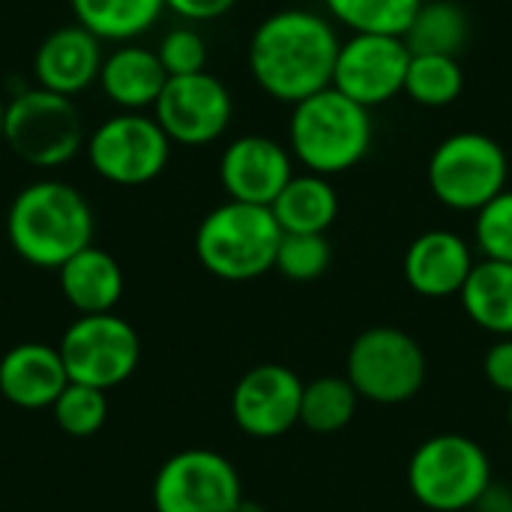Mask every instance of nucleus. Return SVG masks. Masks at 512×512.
I'll use <instances>...</instances> for the list:
<instances>
[{
	"label": "nucleus",
	"instance_id": "obj_26",
	"mask_svg": "<svg viewBox=\"0 0 512 512\" xmlns=\"http://www.w3.org/2000/svg\"><path fill=\"white\" fill-rule=\"evenodd\" d=\"M423 0H324L327 15L351 33L405 36Z\"/></svg>",
	"mask_w": 512,
	"mask_h": 512
},
{
	"label": "nucleus",
	"instance_id": "obj_3",
	"mask_svg": "<svg viewBox=\"0 0 512 512\" xmlns=\"http://www.w3.org/2000/svg\"><path fill=\"white\" fill-rule=\"evenodd\" d=\"M372 114L336 87L294 105L288 120L291 156L312 174L333 177L360 165L372 147Z\"/></svg>",
	"mask_w": 512,
	"mask_h": 512
},
{
	"label": "nucleus",
	"instance_id": "obj_31",
	"mask_svg": "<svg viewBox=\"0 0 512 512\" xmlns=\"http://www.w3.org/2000/svg\"><path fill=\"white\" fill-rule=\"evenodd\" d=\"M168 78H180V75H195L204 72L207 66V45L201 39L198 30L192 27H174L162 36L159 48H156Z\"/></svg>",
	"mask_w": 512,
	"mask_h": 512
},
{
	"label": "nucleus",
	"instance_id": "obj_36",
	"mask_svg": "<svg viewBox=\"0 0 512 512\" xmlns=\"http://www.w3.org/2000/svg\"><path fill=\"white\" fill-rule=\"evenodd\" d=\"M3 123H6V102L0 99V141H3Z\"/></svg>",
	"mask_w": 512,
	"mask_h": 512
},
{
	"label": "nucleus",
	"instance_id": "obj_19",
	"mask_svg": "<svg viewBox=\"0 0 512 512\" xmlns=\"http://www.w3.org/2000/svg\"><path fill=\"white\" fill-rule=\"evenodd\" d=\"M60 291L66 303L78 315H105L114 312V306L123 297V270L120 264L96 246L81 249L72 255L60 270Z\"/></svg>",
	"mask_w": 512,
	"mask_h": 512
},
{
	"label": "nucleus",
	"instance_id": "obj_10",
	"mask_svg": "<svg viewBox=\"0 0 512 512\" xmlns=\"http://www.w3.org/2000/svg\"><path fill=\"white\" fill-rule=\"evenodd\" d=\"M93 171L117 186H141L156 180L171 156V138L156 117L120 114L96 126L87 141Z\"/></svg>",
	"mask_w": 512,
	"mask_h": 512
},
{
	"label": "nucleus",
	"instance_id": "obj_24",
	"mask_svg": "<svg viewBox=\"0 0 512 512\" xmlns=\"http://www.w3.org/2000/svg\"><path fill=\"white\" fill-rule=\"evenodd\" d=\"M78 24L96 39H132L153 27L165 0H69Z\"/></svg>",
	"mask_w": 512,
	"mask_h": 512
},
{
	"label": "nucleus",
	"instance_id": "obj_12",
	"mask_svg": "<svg viewBox=\"0 0 512 512\" xmlns=\"http://www.w3.org/2000/svg\"><path fill=\"white\" fill-rule=\"evenodd\" d=\"M234 114V102L228 87L204 72L168 78L156 105L153 117L162 126V132L171 138V144L183 147H204L225 135Z\"/></svg>",
	"mask_w": 512,
	"mask_h": 512
},
{
	"label": "nucleus",
	"instance_id": "obj_37",
	"mask_svg": "<svg viewBox=\"0 0 512 512\" xmlns=\"http://www.w3.org/2000/svg\"><path fill=\"white\" fill-rule=\"evenodd\" d=\"M507 423H510V432H512V396H510V408H507Z\"/></svg>",
	"mask_w": 512,
	"mask_h": 512
},
{
	"label": "nucleus",
	"instance_id": "obj_13",
	"mask_svg": "<svg viewBox=\"0 0 512 512\" xmlns=\"http://www.w3.org/2000/svg\"><path fill=\"white\" fill-rule=\"evenodd\" d=\"M408 63L411 48L402 36L351 33V39L339 45L330 87L372 111L405 93Z\"/></svg>",
	"mask_w": 512,
	"mask_h": 512
},
{
	"label": "nucleus",
	"instance_id": "obj_27",
	"mask_svg": "<svg viewBox=\"0 0 512 512\" xmlns=\"http://www.w3.org/2000/svg\"><path fill=\"white\" fill-rule=\"evenodd\" d=\"M465 90V69L459 57L447 54H411L405 75V96L426 108H444Z\"/></svg>",
	"mask_w": 512,
	"mask_h": 512
},
{
	"label": "nucleus",
	"instance_id": "obj_25",
	"mask_svg": "<svg viewBox=\"0 0 512 512\" xmlns=\"http://www.w3.org/2000/svg\"><path fill=\"white\" fill-rule=\"evenodd\" d=\"M357 402L360 396L345 375L315 378L303 387L300 423L315 435H336L354 420Z\"/></svg>",
	"mask_w": 512,
	"mask_h": 512
},
{
	"label": "nucleus",
	"instance_id": "obj_33",
	"mask_svg": "<svg viewBox=\"0 0 512 512\" xmlns=\"http://www.w3.org/2000/svg\"><path fill=\"white\" fill-rule=\"evenodd\" d=\"M234 3L237 0H165V6L186 21H213L225 15Z\"/></svg>",
	"mask_w": 512,
	"mask_h": 512
},
{
	"label": "nucleus",
	"instance_id": "obj_2",
	"mask_svg": "<svg viewBox=\"0 0 512 512\" xmlns=\"http://www.w3.org/2000/svg\"><path fill=\"white\" fill-rule=\"evenodd\" d=\"M6 237L21 261L60 270L72 255L93 246V210L75 186L39 180L15 195L6 213Z\"/></svg>",
	"mask_w": 512,
	"mask_h": 512
},
{
	"label": "nucleus",
	"instance_id": "obj_23",
	"mask_svg": "<svg viewBox=\"0 0 512 512\" xmlns=\"http://www.w3.org/2000/svg\"><path fill=\"white\" fill-rule=\"evenodd\" d=\"M402 39L411 54L459 57L471 39V18L456 0H423Z\"/></svg>",
	"mask_w": 512,
	"mask_h": 512
},
{
	"label": "nucleus",
	"instance_id": "obj_15",
	"mask_svg": "<svg viewBox=\"0 0 512 512\" xmlns=\"http://www.w3.org/2000/svg\"><path fill=\"white\" fill-rule=\"evenodd\" d=\"M294 177V156L267 135H240L219 159V180L228 201L270 207Z\"/></svg>",
	"mask_w": 512,
	"mask_h": 512
},
{
	"label": "nucleus",
	"instance_id": "obj_16",
	"mask_svg": "<svg viewBox=\"0 0 512 512\" xmlns=\"http://www.w3.org/2000/svg\"><path fill=\"white\" fill-rule=\"evenodd\" d=\"M474 264L477 261L465 237L435 228L411 240L402 258V276L414 294L441 300L462 294Z\"/></svg>",
	"mask_w": 512,
	"mask_h": 512
},
{
	"label": "nucleus",
	"instance_id": "obj_35",
	"mask_svg": "<svg viewBox=\"0 0 512 512\" xmlns=\"http://www.w3.org/2000/svg\"><path fill=\"white\" fill-rule=\"evenodd\" d=\"M234 512H267L264 510V504H258V501H249V498H243L240 504H237V510Z\"/></svg>",
	"mask_w": 512,
	"mask_h": 512
},
{
	"label": "nucleus",
	"instance_id": "obj_8",
	"mask_svg": "<svg viewBox=\"0 0 512 512\" xmlns=\"http://www.w3.org/2000/svg\"><path fill=\"white\" fill-rule=\"evenodd\" d=\"M3 141L9 150L33 168H60L69 162L81 141V117L69 96L45 87L24 90L6 105Z\"/></svg>",
	"mask_w": 512,
	"mask_h": 512
},
{
	"label": "nucleus",
	"instance_id": "obj_20",
	"mask_svg": "<svg viewBox=\"0 0 512 512\" xmlns=\"http://www.w3.org/2000/svg\"><path fill=\"white\" fill-rule=\"evenodd\" d=\"M165 81H168V72L159 54L141 45L117 48L114 54L102 60V72H99V84L105 96L129 111L156 105Z\"/></svg>",
	"mask_w": 512,
	"mask_h": 512
},
{
	"label": "nucleus",
	"instance_id": "obj_7",
	"mask_svg": "<svg viewBox=\"0 0 512 512\" xmlns=\"http://www.w3.org/2000/svg\"><path fill=\"white\" fill-rule=\"evenodd\" d=\"M345 378L360 399L402 405L426 384V354L420 342L399 327H369L348 348Z\"/></svg>",
	"mask_w": 512,
	"mask_h": 512
},
{
	"label": "nucleus",
	"instance_id": "obj_18",
	"mask_svg": "<svg viewBox=\"0 0 512 512\" xmlns=\"http://www.w3.org/2000/svg\"><path fill=\"white\" fill-rule=\"evenodd\" d=\"M66 384L69 375L57 348L42 342H21L0 357V393L15 408H51Z\"/></svg>",
	"mask_w": 512,
	"mask_h": 512
},
{
	"label": "nucleus",
	"instance_id": "obj_14",
	"mask_svg": "<svg viewBox=\"0 0 512 512\" xmlns=\"http://www.w3.org/2000/svg\"><path fill=\"white\" fill-rule=\"evenodd\" d=\"M303 381L282 363H261L249 369L231 393V417L243 435L273 441L300 423Z\"/></svg>",
	"mask_w": 512,
	"mask_h": 512
},
{
	"label": "nucleus",
	"instance_id": "obj_4",
	"mask_svg": "<svg viewBox=\"0 0 512 512\" xmlns=\"http://www.w3.org/2000/svg\"><path fill=\"white\" fill-rule=\"evenodd\" d=\"M282 228L270 207L225 201L195 231V255L207 273L225 282H252L276 267Z\"/></svg>",
	"mask_w": 512,
	"mask_h": 512
},
{
	"label": "nucleus",
	"instance_id": "obj_1",
	"mask_svg": "<svg viewBox=\"0 0 512 512\" xmlns=\"http://www.w3.org/2000/svg\"><path fill=\"white\" fill-rule=\"evenodd\" d=\"M339 45L342 39L327 15L282 9L255 27L249 39V69L270 99L297 105L333 84Z\"/></svg>",
	"mask_w": 512,
	"mask_h": 512
},
{
	"label": "nucleus",
	"instance_id": "obj_34",
	"mask_svg": "<svg viewBox=\"0 0 512 512\" xmlns=\"http://www.w3.org/2000/svg\"><path fill=\"white\" fill-rule=\"evenodd\" d=\"M477 512H512V492L507 486H489V492L477 501Z\"/></svg>",
	"mask_w": 512,
	"mask_h": 512
},
{
	"label": "nucleus",
	"instance_id": "obj_5",
	"mask_svg": "<svg viewBox=\"0 0 512 512\" xmlns=\"http://www.w3.org/2000/svg\"><path fill=\"white\" fill-rule=\"evenodd\" d=\"M492 486L489 453L468 435L426 438L408 462V489L432 512L474 510Z\"/></svg>",
	"mask_w": 512,
	"mask_h": 512
},
{
	"label": "nucleus",
	"instance_id": "obj_6",
	"mask_svg": "<svg viewBox=\"0 0 512 512\" xmlns=\"http://www.w3.org/2000/svg\"><path fill=\"white\" fill-rule=\"evenodd\" d=\"M507 177V153L486 132H456L444 138L426 165L435 201L456 213H480L507 189Z\"/></svg>",
	"mask_w": 512,
	"mask_h": 512
},
{
	"label": "nucleus",
	"instance_id": "obj_21",
	"mask_svg": "<svg viewBox=\"0 0 512 512\" xmlns=\"http://www.w3.org/2000/svg\"><path fill=\"white\" fill-rule=\"evenodd\" d=\"M270 210L282 234H327L339 216V195L330 177L306 171L288 180Z\"/></svg>",
	"mask_w": 512,
	"mask_h": 512
},
{
	"label": "nucleus",
	"instance_id": "obj_17",
	"mask_svg": "<svg viewBox=\"0 0 512 512\" xmlns=\"http://www.w3.org/2000/svg\"><path fill=\"white\" fill-rule=\"evenodd\" d=\"M33 72H36L39 87L72 99L75 93L99 81V72H102L99 39L81 24L48 33L42 45L36 48Z\"/></svg>",
	"mask_w": 512,
	"mask_h": 512
},
{
	"label": "nucleus",
	"instance_id": "obj_29",
	"mask_svg": "<svg viewBox=\"0 0 512 512\" xmlns=\"http://www.w3.org/2000/svg\"><path fill=\"white\" fill-rule=\"evenodd\" d=\"M333 249L324 234H282L276 270L291 282H315L327 273Z\"/></svg>",
	"mask_w": 512,
	"mask_h": 512
},
{
	"label": "nucleus",
	"instance_id": "obj_11",
	"mask_svg": "<svg viewBox=\"0 0 512 512\" xmlns=\"http://www.w3.org/2000/svg\"><path fill=\"white\" fill-rule=\"evenodd\" d=\"M243 501L237 468L213 450L171 456L153 480L156 512H234Z\"/></svg>",
	"mask_w": 512,
	"mask_h": 512
},
{
	"label": "nucleus",
	"instance_id": "obj_32",
	"mask_svg": "<svg viewBox=\"0 0 512 512\" xmlns=\"http://www.w3.org/2000/svg\"><path fill=\"white\" fill-rule=\"evenodd\" d=\"M483 375L498 390L512 396V336L498 339L483 357Z\"/></svg>",
	"mask_w": 512,
	"mask_h": 512
},
{
	"label": "nucleus",
	"instance_id": "obj_30",
	"mask_svg": "<svg viewBox=\"0 0 512 512\" xmlns=\"http://www.w3.org/2000/svg\"><path fill=\"white\" fill-rule=\"evenodd\" d=\"M474 240L483 258L512 264V189H504L477 213Z\"/></svg>",
	"mask_w": 512,
	"mask_h": 512
},
{
	"label": "nucleus",
	"instance_id": "obj_9",
	"mask_svg": "<svg viewBox=\"0 0 512 512\" xmlns=\"http://www.w3.org/2000/svg\"><path fill=\"white\" fill-rule=\"evenodd\" d=\"M72 384L114 390L141 363V339L129 321L114 312L78 315L57 345Z\"/></svg>",
	"mask_w": 512,
	"mask_h": 512
},
{
	"label": "nucleus",
	"instance_id": "obj_28",
	"mask_svg": "<svg viewBox=\"0 0 512 512\" xmlns=\"http://www.w3.org/2000/svg\"><path fill=\"white\" fill-rule=\"evenodd\" d=\"M51 411H54V423L60 426V432L72 438H90L108 420V399H105V390L69 381L66 390L51 405Z\"/></svg>",
	"mask_w": 512,
	"mask_h": 512
},
{
	"label": "nucleus",
	"instance_id": "obj_22",
	"mask_svg": "<svg viewBox=\"0 0 512 512\" xmlns=\"http://www.w3.org/2000/svg\"><path fill=\"white\" fill-rule=\"evenodd\" d=\"M459 300L480 330L512 336V264L489 258L474 264Z\"/></svg>",
	"mask_w": 512,
	"mask_h": 512
}]
</instances>
